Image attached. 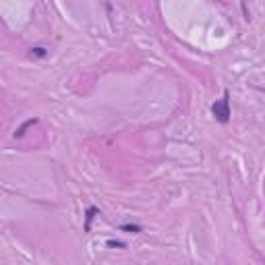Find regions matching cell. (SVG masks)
<instances>
[{"mask_svg": "<svg viewBox=\"0 0 265 265\" xmlns=\"http://www.w3.org/2000/svg\"><path fill=\"white\" fill-rule=\"evenodd\" d=\"M211 114H213V118H216L218 122H222V124H226L228 120H230V116H232V110H230V93L226 91L222 100L213 102V104H211Z\"/></svg>", "mask_w": 265, "mask_h": 265, "instance_id": "6da1fadb", "label": "cell"}, {"mask_svg": "<svg viewBox=\"0 0 265 265\" xmlns=\"http://www.w3.org/2000/svg\"><path fill=\"white\" fill-rule=\"evenodd\" d=\"M29 56H31V58H38V56H48V50H46V48H42V46H35V48H31V52H29Z\"/></svg>", "mask_w": 265, "mask_h": 265, "instance_id": "7a4b0ae2", "label": "cell"}, {"mask_svg": "<svg viewBox=\"0 0 265 265\" xmlns=\"http://www.w3.org/2000/svg\"><path fill=\"white\" fill-rule=\"evenodd\" d=\"M93 213H98V209H95V207L87 209V222H85V230L87 232H89V224H91V220H93Z\"/></svg>", "mask_w": 265, "mask_h": 265, "instance_id": "3957f363", "label": "cell"}, {"mask_svg": "<svg viewBox=\"0 0 265 265\" xmlns=\"http://www.w3.org/2000/svg\"><path fill=\"white\" fill-rule=\"evenodd\" d=\"M122 230H131V232H141V226H122Z\"/></svg>", "mask_w": 265, "mask_h": 265, "instance_id": "277c9868", "label": "cell"}]
</instances>
